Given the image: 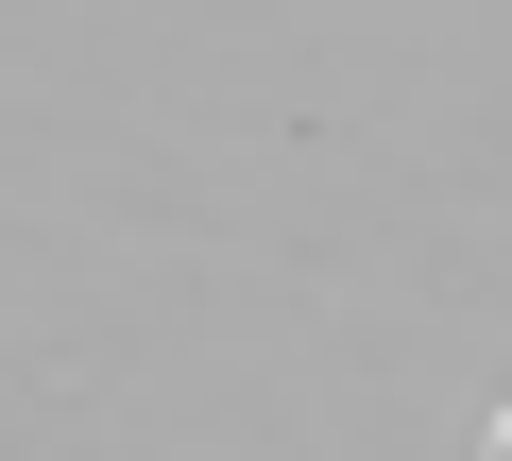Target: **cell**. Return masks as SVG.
Returning <instances> with one entry per match:
<instances>
[{
  "mask_svg": "<svg viewBox=\"0 0 512 461\" xmlns=\"http://www.w3.org/2000/svg\"><path fill=\"white\" fill-rule=\"evenodd\" d=\"M495 461H512V427H495Z\"/></svg>",
  "mask_w": 512,
  "mask_h": 461,
  "instance_id": "obj_1",
  "label": "cell"
}]
</instances>
